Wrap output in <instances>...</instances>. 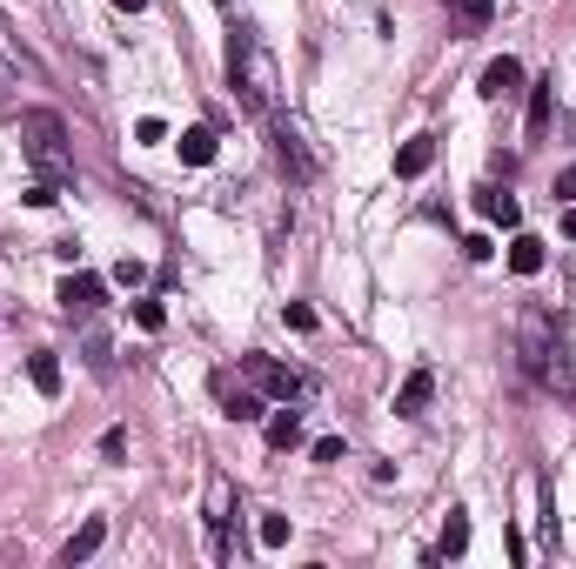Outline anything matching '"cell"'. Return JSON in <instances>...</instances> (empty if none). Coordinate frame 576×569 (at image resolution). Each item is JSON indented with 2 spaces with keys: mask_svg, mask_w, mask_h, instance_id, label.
Here are the masks:
<instances>
[{
  "mask_svg": "<svg viewBox=\"0 0 576 569\" xmlns=\"http://www.w3.org/2000/svg\"><path fill=\"white\" fill-rule=\"evenodd\" d=\"M228 88L242 94L248 114L275 108V61H268V47L255 41V27H235V34H228Z\"/></svg>",
  "mask_w": 576,
  "mask_h": 569,
  "instance_id": "cell-1",
  "label": "cell"
},
{
  "mask_svg": "<svg viewBox=\"0 0 576 569\" xmlns=\"http://www.w3.org/2000/svg\"><path fill=\"white\" fill-rule=\"evenodd\" d=\"M21 154L41 181H67L74 175V154H67V121L54 108H27L21 114Z\"/></svg>",
  "mask_w": 576,
  "mask_h": 569,
  "instance_id": "cell-2",
  "label": "cell"
},
{
  "mask_svg": "<svg viewBox=\"0 0 576 569\" xmlns=\"http://www.w3.org/2000/svg\"><path fill=\"white\" fill-rule=\"evenodd\" d=\"M523 369L543 382L550 395H563V402H576V349H563V342H550L543 335V322H523Z\"/></svg>",
  "mask_w": 576,
  "mask_h": 569,
  "instance_id": "cell-3",
  "label": "cell"
},
{
  "mask_svg": "<svg viewBox=\"0 0 576 569\" xmlns=\"http://www.w3.org/2000/svg\"><path fill=\"white\" fill-rule=\"evenodd\" d=\"M248 375H255V389L268 395V402H295V395L309 389V375L288 369V362H268V355H248Z\"/></svg>",
  "mask_w": 576,
  "mask_h": 569,
  "instance_id": "cell-4",
  "label": "cell"
},
{
  "mask_svg": "<svg viewBox=\"0 0 576 569\" xmlns=\"http://www.w3.org/2000/svg\"><path fill=\"white\" fill-rule=\"evenodd\" d=\"M54 302H61V315H94V308L108 302V282L101 275H61V288H54Z\"/></svg>",
  "mask_w": 576,
  "mask_h": 569,
  "instance_id": "cell-5",
  "label": "cell"
},
{
  "mask_svg": "<svg viewBox=\"0 0 576 569\" xmlns=\"http://www.w3.org/2000/svg\"><path fill=\"white\" fill-rule=\"evenodd\" d=\"M476 94H483V101H510V94H523V61H516V54H496V61L476 74Z\"/></svg>",
  "mask_w": 576,
  "mask_h": 569,
  "instance_id": "cell-6",
  "label": "cell"
},
{
  "mask_svg": "<svg viewBox=\"0 0 576 569\" xmlns=\"http://www.w3.org/2000/svg\"><path fill=\"white\" fill-rule=\"evenodd\" d=\"M275 161L288 168V181H315V161H309V148H302V134L288 128V121H275Z\"/></svg>",
  "mask_w": 576,
  "mask_h": 569,
  "instance_id": "cell-7",
  "label": "cell"
},
{
  "mask_svg": "<svg viewBox=\"0 0 576 569\" xmlns=\"http://www.w3.org/2000/svg\"><path fill=\"white\" fill-rule=\"evenodd\" d=\"M262 436H268V449H302V409L275 402V409L262 416Z\"/></svg>",
  "mask_w": 576,
  "mask_h": 569,
  "instance_id": "cell-8",
  "label": "cell"
},
{
  "mask_svg": "<svg viewBox=\"0 0 576 569\" xmlns=\"http://www.w3.org/2000/svg\"><path fill=\"white\" fill-rule=\"evenodd\" d=\"M429 395H436V375H429V369L402 375V389H396V416H402V422H416L422 409H429Z\"/></svg>",
  "mask_w": 576,
  "mask_h": 569,
  "instance_id": "cell-9",
  "label": "cell"
},
{
  "mask_svg": "<svg viewBox=\"0 0 576 569\" xmlns=\"http://www.w3.org/2000/svg\"><path fill=\"white\" fill-rule=\"evenodd\" d=\"M101 543H108V516H88V523H81V529L61 543V563H88Z\"/></svg>",
  "mask_w": 576,
  "mask_h": 569,
  "instance_id": "cell-10",
  "label": "cell"
},
{
  "mask_svg": "<svg viewBox=\"0 0 576 569\" xmlns=\"http://www.w3.org/2000/svg\"><path fill=\"white\" fill-rule=\"evenodd\" d=\"M429 161H436V134H416V141H402V148H396V181L429 175Z\"/></svg>",
  "mask_w": 576,
  "mask_h": 569,
  "instance_id": "cell-11",
  "label": "cell"
},
{
  "mask_svg": "<svg viewBox=\"0 0 576 569\" xmlns=\"http://www.w3.org/2000/svg\"><path fill=\"white\" fill-rule=\"evenodd\" d=\"M476 215L496 221V228H516V221H523V201L503 195V188H476Z\"/></svg>",
  "mask_w": 576,
  "mask_h": 569,
  "instance_id": "cell-12",
  "label": "cell"
},
{
  "mask_svg": "<svg viewBox=\"0 0 576 569\" xmlns=\"http://www.w3.org/2000/svg\"><path fill=\"white\" fill-rule=\"evenodd\" d=\"M463 549H469V509H449V516H443V536H436V556H429V563L463 556Z\"/></svg>",
  "mask_w": 576,
  "mask_h": 569,
  "instance_id": "cell-13",
  "label": "cell"
},
{
  "mask_svg": "<svg viewBox=\"0 0 576 569\" xmlns=\"http://www.w3.org/2000/svg\"><path fill=\"white\" fill-rule=\"evenodd\" d=\"M27 382H34L41 395H61V355H54V349H34V355H27Z\"/></svg>",
  "mask_w": 576,
  "mask_h": 569,
  "instance_id": "cell-14",
  "label": "cell"
},
{
  "mask_svg": "<svg viewBox=\"0 0 576 569\" xmlns=\"http://www.w3.org/2000/svg\"><path fill=\"white\" fill-rule=\"evenodd\" d=\"M222 416H228V422H262V416H268V395H255V389H228V395H222Z\"/></svg>",
  "mask_w": 576,
  "mask_h": 569,
  "instance_id": "cell-15",
  "label": "cell"
},
{
  "mask_svg": "<svg viewBox=\"0 0 576 569\" xmlns=\"http://www.w3.org/2000/svg\"><path fill=\"white\" fill-rule=\"evenodd\" d=\"M550 114H556V81H530V134L536 141L550 134Z\"/></svg>",
  "mask_w": 576,
  "mask_h": 569,
  "instance_id": "cell-16",
  "label": "cell"
},
{
  "mask_svg": "<svg viewBox=\"0 0 576 569\" xmlns=\"http://www.w3.org/2000/svg\"><path fill=\"white\" fill-rule=\"evenodd\" d=\"M181 161H188V168H208V161H215V128H181Z\"/></svg>",
  "mask_w": 576,
  "mask_h": 569,
  "instance_id": "cell-17",
  "label": "cell"
},
{
  "mask_svg": "<svg viewBox=\"0 0 576 569\" xmlns=\"http://www.w3.org/2000/svg\"><path fill=\"white\" fill-rule=\"evenodd\" d=\"M543 262H550V255H543V241H536V235L510 241V268H516V275H543Z\"/></svg>",
  "mask_w": 576,
  "mask_h": 569,
  "instance_id": "cell-18",
  "label": "cell"
},
{
  "mask_svg": "<svg viewBox=\"0 0 576 569\" xmlns=\"http://www.w3.org/2000/svg\"><path fill=\"white\" fill-rule=\"evenodd\" d=\"M288 536H295L288 516H262V523H255V543H262V549H288Z\"/></svg>",
  "mask_w": 576,
  "mask_h": 569,
  "instance_id": "cell-19",
  "label": "cell"
},
{
  "mask_svg": "<svg viewBox=\"0 0 576 569\" xmlns=\"http://www.w3.org/2000/svg\"><path fill=\"white\" fill-rule=\"evenodd\" d=\"M134 141H141V148L168 141V121H161V114H141V121H134Z\"/></svg>",
  "mask_w": 576,
  "mask_h": 569,
  "instance_id": "cell-20",
  "label": "cell"
},
{
  "mask_svg": "<svg viewBox=\"0 0 576 569\" xmlns=\"http://www.w3.org/2000/svg\"><path fill=\"white\" fill-rule=\"evenodd\" d=\"M134 322H141V329L155 335V329H161V322H168V308H161V302H155V295H141V302H134Z\"/></svg>",
  "mask_w": 576,
  "mask_h": 569,
  "instance_id": "cell-21",
  "label": "cell"
},
{
  "mask_svg": "<svg viewBox=\"0 0 576 569\" xmlns=\"http://www.w3.org/2000/svg\"><path fill=\"white\" fill-rule=\"evenodd\" d=\"M456 14H463L469 27H489L496 21V0H456Z\"/></svg>",
  "mask_w": 576,
  "mask_h": 569,
  "instance_id": "cell-22",
  "label": "cell"
},
{
  "mask_svg": "<svg viewBox=\"0 0 576 569\" xmlns=\"http://www.w3.org/2000/svg\"><path fill=\"white\" fill-rule=\"evenodd\" d=\"M114 282H121V288H141V282H148V262L121 255V262H114Z\"/></svg>",
  "mask_w": 576,
  "mask_h": 569,
  "instance_id": "cell-23",
  "label": "cell"
},
{
  "mask_svg": "<svg viewBox=\"0 0 576 569\" xmlns=\"http://www.w3.org/2000/svg\"><path fill=\"white\" fill-rule=\"evenodd\" d=\"M61 201V181H41L34 175V188H27V208H54Z\"/></svg>",
  "mask_w": 576,
  "mask_h": 569,
  "instance_id": "cell-24",
  "label": "cell"
},
{
  "mask_svg": "<svg viewBox=\"0 0 576 569\" xmlns=\"http://www.w3.org/2000/svg\"><path fill=\"white\" fill-rule=\"evenodd\" d=\"M282 322H288L295 335H309V329H315V308H309V302H288V308H282Z\"/></svg>",
  "mask_w": 576,
  "mask_h": 569,
  "instance_id": "cell-25",
  "label": "cell"
},
{
  "mask_svg": "<svg viewBox=\"0 0 576 569\" xmlns=\"http://www.w3.org/2000/svg\"><path fill=\"white\" fill-rule=\"evenodd\" d=\"M463 255H469V262H489V255H496V241H489V235H469Z\"/></svg>",
  "mask_w": 576,
  "mask_h": 569,
  "instance_id": "cell-26",
  "label": "cell"
},
{
  "mask_svg": "<svg viewBox=\"0 0 576 569\" xmlns=\"http://www.w3.org/2000/svg\"><path fill=\"white\" fill-rule=\"evenodd\" d=\"M101 456H108V462L128 456V429H108V436H101Z\"/></svg>",
  "mask_w": 576,
  "mask_h": 569,
  "instance_id": "cell-27",
  "label": "cell"
},
{
  "mask_svg": "<svg viewBox=\"0 0 576 569\" xmlns=\"http://www.w3.org/2000/svg\"><path fill=\"white\" fill-rule=\"evenodd\" d=\"M309 456H315V462H342V436H322V442L309 449Z\"/></svg>",
  "mask_w": 576,
  "mask_h": 569,
  "instance_id": "cell-28",
  "label": "cell"
},
{
  "mask_svg": "<svg viewBox=\"0 0 576 569\" xmlns=\"http://www.w3.org/2000/svg\"><path fill=\"white\" fill-rule=\"evenodd\" d=\"M556 201H576V168H563V175H556Z\"/></svg>",
  "mask_w": 576,
  "mask_h": 569,
  "instance_id": "cell-29",
  "label": "cell"
},
{
  "mask_svg": "<svg viewBox=\"0 0 576 569\" xmlns=\"http://www.w3.org/2000/svg\"><path fill=\"white\" fill-rule=\"evenodd\" d=\"M563 235L576 241V201H563Z\"/></svg>",
  "mask_w": 576,
  "mask_h": 569,
  "instance_id": "cell-30",
  "label": "cell"
},
{
  "mask_svg": "<svg viewBox=\"0 0 576 569\" xmlns=\"http://www.w3.org/2000/svg\"><path fill=\"white\" fill-rule=\"evenodd\" d=\"M114 7H121V14H141V7H148V0H114Z\"/></svg>",
  "mask_w": 576,
  "mask_h": 569,
  "instance_id": "cell-31",
  "label": "cell"
},
{
  "mask_svg": "<svg viewBox=\"0 0 576 569\" xmlns=\"http://www.w3.org/2000/svg\"><path fill=\"white\" fill-rule=\"evenodd\" d=\"M0 101H7V74H0Z\"/></svg>",
  "mask_w": 576,
  "mask_h": 569,
  "instance_id": "cell-32",
  "label": "cell"
}]
</instances>
